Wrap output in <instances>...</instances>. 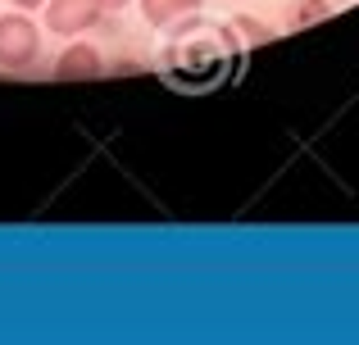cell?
I'll list each match as a JSON object with an SVG mask.
<instances>
[{
  "mask_svg": "<svg viewBox=\"0 0 359 345\" xmlns=\"http://www.w3.org/2000/svg\"><path fill=\"white\" fill-rule=\"evenodd\" d=\"M41 50V32L27 14H0V69H27Z\"/></svg>",
  "mask_w": 359,
  "mask_h": 345,
  "instance_id": "1",
  "label": "cell"
},
{
  "mask_svg": "<svg viewBox=\"0 0 359 345\" xmlns=\"http://www.w3.org/2000/svg\"><path fill=\"white\" fill-rule=\"evenodd\" d=\"M105 18L100 0H46V27L60 36H78Z\"/></svg>",
  "mask_w": 359,
  "mask_h": 345,
  "instance_id": "2",
  "label": "cell"
},
{
  "mask_svg": "<svg viewBox=\"0 0 359 345\" xmlns=\"http://www.w3.org/2000/svg\"><path fill=\"white\" fill-rule=\"evenodd\" d=\"M105 64H100V50L96 45H69L55 64V78L60 82H87V78H100Z\"/></svg>",
  "mask_w": 359,
  "mask_h": 345,
  "instance_id": "3",
  "label": "cell"
},
{
  "mask_svg": "<svg viewBox=\"0 0 359 345\" xmlns=\"http://www.w3.org/2000/svg\"><path fill=\"white\" fill-rule=\"evenodd\" d=\"M196 9H201V0H141V14L155 27L173 23V18H182V14H196Z\"/></svg>",
  "mask_w": 359,
  "mask_h": 345,
  "instance_id": "4",
  "label": "cell"
},
{
  "mask_svg": "<svg viewBox=\"0 0 359 345\" xmlns=\"http://www.w3.org/2000/svg\"><path fill=\"white\" fill-rule=\"evenodd\" d=\"M327 14H332V5H327V0H300V5L291 9V23L305 27V23H314V18H327Z\"/></svg>",
  "mask_w": 359,
  "mask_h": 345,
  "instance_id": "5",
  "label": "cell"
},
{
  "mask_svg": "<svg viewBox=\"0 0 359 345\" xmlns=\"http://www.w3.org/2000/svg\"><path fill=\"white\" fill-rule=\"evenodd\" d=\"M18 9H36V5H46V0H14Z\"/></svg>",
  "mask_w": 359,
  "mask_h": 345,
  "instance_id": "6",
  "label": "cell"
},
{
  "mask_svg": "<svg viewBox=\"0 0 359 345\" xmlns=\"http://www.w3.org/2000/svg\"><path fill=\"white\" fill-rule=\"evenodd\" d=\"M100 5H105V9H123V5H128V0H100Z\"/></svg>",
  "mask_w": 359,
  "mask_h": 345,
  "instance_id": "7",
  "label": "cell"
}]
</instances>
